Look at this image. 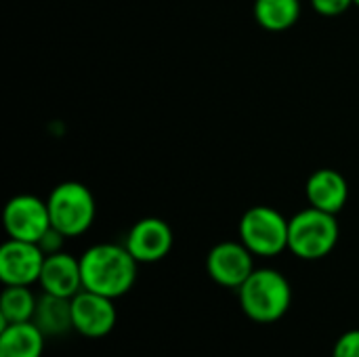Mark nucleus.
I'll return each instance as SVG.
<instances>
[{
	"instance_id": "f257e3e1",
	"label": "nucleus",
	"mask_w": 359,
	"mask_h": 357,
	"mask_svg": "<svg viewBox=\"0 0 359 357\" xmlns=\"http://www.w3.org/2000/svg\"><path fill=\"white\" fill-rule=\"evenodd\" d=\"M80 269H82V286L84 290L120 299L137 282L139 263L128 252V248L122 244H95L86 248L80 257Z\"/></svg>"
},
{
	"instance_id": "f03ea898",
	"label": "nucleus",
	"mask_w": 359,
	"mask_h": 357,
	"mask_svg": "<svg viewBox=\"0 0 359 357\" xmlns=\"http://www.w3.org/2000/svg\"><path fill=\"white\" fill-rule=\"evenodd\" d=\"M244 316L257 324H273L282 320L292 303V288L284 274L271 267H261L238 288Z\"/></svg>"
},
{
	"instance_id": "7ed1b4c3",
	"label": "nucleus",
	"mask_w": 359,
	"mask_h": 357,
	"mask_svg": "<svg viewBox=\"0 0 359 357\" xmlns=\"http://www.w3.org/2000/svg\"><path fill=\"white\" fill-rule=\"evenodd\" d=\"M341 238L337 215L307 206L290 217L288 250L303 261H320L328 257Z\"/></svg>"
},
{
	"instance_id": "20e7f679",
	"label": "nucleus",
	"mask_w": 359,
	"mask_h": 357,
	"mask_svg": "<svg viewBox=\"0 0 359 357\" xmlns=\"http://www.w3.org/2000/svg\"><path fill=\"white\" fill-rule=\"evenodd\" d=\"M50 225L59 229L67 240L84 236L97 215L93 191L80 181H63L55 185L46 198Z\"/></svg>"
},
{
	"instance_id": "39448f33",
	"label": "nucleus",
	"mask_w": 359,
	"mask_h": 357,
	"mask_svg": "<svg viewBox=\"0 0 359 357\" xmlns=\"http://www.w3.org/2000/svg\"><path fill=\"white\" fill-rule=\"evenodd\" d=\"M288 223L280 210L257 204L248 208L240 219V242L255 255L263 259H273L288 250Z\"/></svg>"
},
{
	"instance_id": "423d86ee",
	"label": "nucleus",
	"mask_w": 359,
	"mask_h": 357,
	"mask_svg": "<svg viewBox=\"0 0 359 357\" xmlns=\"http://www.w3.org/2000/svg\"><path fill=\"white\" fill-rule=\"evenodd\" d=\"M4 231L13 240L36 242L46 234L50 227V215L46 200H40L32 194L13 196L2 213Z\"/></svg>"
},
{
	"instance_id": "0eeeda50",
	"label": "nucleus",
	"mask_w": 359,
	"mask_h": 357,
	"mask_svg": "<svg viewBox=\"0 0 359 357\" xmlns=\"http://www.w3.org/2000/svg\"><path fill=\"white\" fill-rule=\"evenodd\" d=\"M206 271L215 284L238 290L255 271V255L242 242H219L206 257Z\"/></svg>"
},
{
	"instance_id": "6e6552de",
	"label": "nucleus",
	"mask_w": 359,
	"mask_h": 357,
	"mask_svg": "<svg viewBox=\"0 0 359 357\" xmlns=\"http://www.w3.org/2000/svg\"><path fill=\"white\" fill-rule=\"evenodd\" d=\"M46 255L36 242L8 238L0 246V280L4 286H34L40 280Z\"/></svg>"
},
{
	"instance_id": "1a4fd4ad",
	"label": "nucleus",
	"mask_w": 359,
	"mask_h": 357,
	"mask_svg": "<svg viewBox=\"0 0 359 357\" xmlns=\"http://www.w3.org/2000/svg\"><path fill=\"white\" fill-rule=\"evenodd\" d=\"M72 322H74V330L80 337L86 339L107 337L118 322L114 299L82 288L76 297H72Z\"/></svg>"
},
{
	"instance_id": "9d476101",
	"label": "nucleus",
	"mask_w": 359,
	"mask_h": 357,
	"mask_svg": "<svg viewBox=\"0 0 359 357\" xmlns=\"http://www.w3.org/2000/svg\"><path fill=\"white\" fill-rule=\"evenodd\" d=\"M175 236L170 225L158 217H145L137 221L124 240L128 252L137 259V263H158L166 259L172 250Z\"/></svg>"
},
{
	"instance_id": "9b49d317",
	"label": "nucleus",
	"mask_w": 359,
	"mask_h": 357,
	"mask_svg": "<svg viewBox=\"0 0 359 357\" xmlns=\"http://www.w3.org/2000/svg\"><path fill=\"white\" fill-rule=\"evenodd\" d=\"M38 284L42 286V292H48L55 297H65V299L76 297L84 288L80 259H76L74 255L63 252V250L55 252V255H46Z\"/></svg>"
},
{
	"instance_id": "f8f14e48",
	"label": "nucleus",
	"mask_w": 359,
	"mask_h": 357,
	"mask_svg": "<svg viewBox=\"0 0 359 357\" xmlns=\"http://www.w3.org/2000/svg\"><path fill=\"white\" fill-rule=\"evenodd\" d=\"M305 196L309 206L330 215H339L349 200V185L339 170L320 168L311 173V177L307 179Z\"/></svg>"
},
{
	"instance_id": "ddd939ff",
	"label": "nucleus",
	"mask_w": 359,
	"mask_h": 357,
	"mask_svg": "<svg viewBox=\"0 0 359 357\" xmlns=\"http://www.w3.org/2000/svg\"><path fill=\"white\" fill-rule=\"evenodd\" d=\"M40 332L46 339H57L74 330L72 322V299L65 297H55L48 292H42L36 303L34 320H32Z\"/></svg>"
},
{
	"instance_id": "4468645a",
	"label": "nucleus",
	"mask_w": 359,
	"mask_h": 357,
	"mask_svg": "<svg viewBox=\"0 0 359 357\" xmlns=\"http://www.w3.org/2000/svg\"><path fill=\"white\" fill-rule=\"evenodd\" d=\"M46 337L34 322L0 328V357H42Z\"/></svg>"
},
{
	"instance_id": "2eb2a0df",
	"label": "nucleus",
	"mask_w": 359,
	"mask_h": 357,
	"mask_svg": "<svg viewBox=\"0 0 359 357\" xmlns=\"http://www.w3.org/2000/svg\"><path fill=\"white\" fill-rule=\"evenodd\" d=\"M301 0H255L257 23L267 32H286L301 19Z\"/></svg>"
},
{
	"instance_id": "dca6fc26",
	"label": "nucleus",
	"mask_w": 359,
	"mask_h": 357,
	"mask_svg": "<svg viewBox=\"0 0 359 357\" xmlns=\"http://www.w3.org/2000/svg\"><path fill=\"white\" fill-rule=\"evenodd\" d=\"M38 297L32 286H4L0 295V328L8 324L32 322Z\"/></svg>"
},
{
	"instance_id": "f3484780",
	"label": "nucleus",
	"mask_w": 359,
	"mask_h": 357,
	"mask_svg": "<svg viewBox=\"0 0 359 357\" xmlns=\"http://www.w3.org/2000/svg\"><path fill=\"white\" fill-rule=\"evenodd\" d=\"M332 357H359V328L347 330L339 337L332 349Z\"/></svg>"
},
{
	"instance_id": "a211bd4d",
	"label": "nucleus",
	"mask_w": 359,
	"mask_h": 357,
	"mask_svg": "<svg viewBox=\"0 0 359 357\" xmlns=\"http://www.w3.org/2000/svg\"><path fill=\"white\" fill-rule=\"evenodd\" d=\"M311 8L318 13V15H324V17H339L343 15L345 11H349L355 2L353 0H309Z\"/></svg>"
},
{
	"instance_id": "6ab92c4d",
	"label": "nucleus",
	"mask_w": 359,
	"mask_h": 357,
	"mask_svg": "<svg viewBox=\"0 0 359 357\" xmlns=\"http://www.w3.org/2000/svg\"><path fill=\"white\" fill-rule=\"evenodd\" d=\"M65 236L59 231V229H55L53 225L46 229V234L38 240V246H40V250L44 252V255H55V252H61L63 250V244H65Z\"/></svg>"
},
{
	"instance_id": "aec40b11",
	"label": "nucleus",
	"mask_w": 359,
	"mask_h": 357,
	"mask_svg": "<svg viewBox=\"0 0 359 357\" xmlns=\"http://www.w3.org/2000/svg\"><path fill=\"white\" fill-rule=\"evenodd\" d=\"M353 2H355V6H359V0H353Z\"/></svg>"
}]
</instances>
